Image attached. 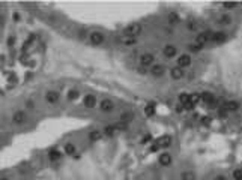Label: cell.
<instances>
[{
	"mask_svg": "<svg viewBox=\"0 0 242 180\" xmlns=\"http://www.w3.org/2000/svg\"><path fill=\"white\" fill-rule=\"evenodd\" d=\"M18 18H20V15H18V14H14V20H15V21H18Z\"/></svg>",
	"mask_w": 242,
	"mask_h": 180,
	"instance_id": "cell-40",
	"label": "cell"
},
{
	"mask_svg": "<svg viewBox=\"0 0 242 180\" xmlns=\"http://www.w3.org/2000/svg\"><path fill=\"white\" fill-rule=\"evenodd\" d=\"M179 68H188L191 65V57L188 54H182L181 57H179Z\"/></svg>",
	"mask_w": 242,
	"mask_h": 180,
	"instance_id": "cell-7",
	"label": "cell"
},
{
	"mask_svg": "<svg viewBox=\"0 0 242 180\" xmlns=\"http://www.w3.org/2000/svg\"><path fill=\"white\" fill-rule=\"evenodd\" d=\"M123 33L126 35L128 38H135V36H138V35L141 33V26L138 23H132V24H130V26L125 29Z\"/></svg>",
	"mask_w": 242,
	"mask_h": 180,
	"instance_id": "cell-1",
	"label": "cell"
},
{
	"mask_svg": "<svg viewBox=\"0 0 242 180\" xmlns=\"http://www.w3.org/2000/svg\"><path fill=\"white\" fill-rule=\"evenodd\" d=\"M65 152L68 155H74L75 153V146H74L72 143H66V144H65Z\"/></svg>",
	"mask_w": 242,
	"mask_h": 180,
	"instance_id": "cell-21",
	"label": "cell"
},
{
	"mask_svg": "<svg viewBox=\"0 0 242 180\" xmlns=\"http://www.w3.org/2000/svg\"><path fill=\"white\" fill-rule=\"evenodd\" d=\"M150 140H152V135H146V137L143 138V141H141V143H147V141H150Z\"/></svg>",
	"mask_w": 242,
	"mask_h": 180,
	"instance_id": "cell-37",
	"label": "cell"
},
{
	"mask_svg": "<svg viewBox=\"0 0 242 180\" xmlns=\"http://www.w3.org/2000/svg\"><path fill=\"white\" fill-rule=\"evenodd\" d=\"M119 131H121V128H119L117 125H108V126H105V129H104V134L108 135V137H113V135H116Z\"/></svg>",
	"mask_w": 242,
	"mask_h": 180,
	"instance_id": "cell-6",
	"label": "cell"
},
{
	"mask_svg": "<svg viewBox=\"0 0 242 180\" xmlns=\"http://www.w3.org/2000/svg\"><path fill=\"white\" fill-rule=\"evenodd\" d=\"M27 108H33L35 107V104H33V101H27Z\"/></svg>",
	"mask_w": 242,
	"mask_h": 180,
	"instance_id": "cell-38",
	"label": "cell"
},
{
	"mask_svg": "<svg viewBox=\"0 0 242 180\" xmlns=\"http://www.w3.org/2000/svg\"><path fill=\"white\" fill-rule=\"evenodd\" d=\"M170 144H172V137L170 135H164V137H161L156 141V146L158 147H168Z\"/></svg>",
	"mask_w": 242,
	"mask_h": 180,
	"instance_id": "cell-8",
	"label": "cell"
},
{
	"mask_svg": "<svg viewBox=\"0 0 242 180\" xmlns=\"http://www.w3.org/2000/svg\"><path fill=\"white\" fill-rule=\"evenodd\" d=\"M165 68L163 65H155V66H152V74L155 75V77H161L163 74H164Z\"/></svg>",
	"mask_w": 242,
	"mask_h": 180,
	"instance_id": "cell-17",
	"label": "cell"
},
{
	"mask_svg": "<svg viewBox=\"0 0 242 180\" xmlns=\"http://www.w3.org/2000/svg\"><path fill=\"white\" fill-rule=\"evenodd\" d=\"M224 108L227 110V111H236L238 108H239V104L236 102V101H229V102L224 104Z\"/></svg>",
	"mask_w": 242,
	"mask_h": 180,
	"instance_id": "cell-14",
	"label": "cell"
},
{
	"mask_svg": "<svg viewBox=\"0 0 242 180\" xmlns=\"http://www.w3.org/2000/svg\"><path fill=\"white\" fill-rule=\"evenodd\" d=\"M227 114H229V111L225 110L224 107H221V108L218 110V116H220V117H223V119H224V117H227Z\"/></svg>",
	"mask_w": 242,
	"mask_h": 180,
	"instance_id": "cell-27",
	"label": "cell"
},
{
	"mask_svg": "<svg viewBox=\"0 0 242 180\" xmlns=\"http://www.w3.org/2000/svg\"><path fill=\"white\" fill-rule=\"evenodd\" d=\"M168 21H170L172 24H174V23H178V21H179V17H178L176 14H170V15H168Z\"/></svg>",
	"mask_w": 242,
	"mask_h": 180,
	"instance_id": "cell-29",
	"label": "cell"
},
{
	"mask_svg": "<svg viewBox=\"0 0 242 180\" xmlns=\"http://www.w3.org/2000/svg\"><path fill=\"white\" fill-rule=\"evenodd\" d=\"M134 44H135V38H130V39H126L125 45H134Z\"/></svg>",
	"mask_w": 242,
	"mask_h": 180,
	"instance_id": "cell-36",
	"label": "cell"
},
{
	"mask_svg": "<svg viewBox=\"0 0 242 180\" xmlns=\"http://www.w3.org/2000/svg\"><path fill=\"white\" fill-rule=\"evenodd\" d=\"M230 21H232V18L229 17V15H223V17H221V21H220V23H221V24H229Z\"/></svg>",
	"mask_w": 242,
	"mask_h": 180,
	"instance_id": "cell-32",
	"label": "cell"
},
{
	"mask_svg": "<svg viewBox=\"0 0 242 180\" xmlns=\"http://www.w3.org/2000/svg\"><path fill=\"white\" fill-rule=\"evenodd\" d=\"M45 99H47V102L50 104H56L57 101H59V93L57 92H48V93L45 95Z\"/></svg>",
	"mask_w": 242,
	"mask_h": 180,
	"instance_id": "cell-11",
	"label": "cell"
},
{
	"mask_svg": "<svg viewBox=\"0 0 242 180\" xmlns=\"http://www.w3.org/2000/svg\"><path fill=\"white\" fill-rule=\"evenodd\" d=\"M99 108L105 113H110L113 110V102L112 101H108V99H104L102 102L99 104Z\"/></svg>",
	"mask_w": 242,
	"mask_h": 180,
	"instance_id": "cell-12",
	"label": "cell"
},
{
	"mask_svg": "<svg viewBox=\"0 0 242 180\" xmlns=\"http://www.w3.org/2000/svg\"><path fill=\"white\" fill-rule=\"evenodd\" d=\"M179 102H181L182 105H185L187 102H190V95H187V93L179 95Z\"/></svg>",
	"mask_w": 242,
	"mask_h": 180,
	"instance_id": "cell-23",
	"label": "cell"
},
{
	"mask_svg": "<svg viewBox=\"0 0 242 180\" xmlns=\"http://www.w3.org/2000/svg\"><path fill=\"white\" fill-rule=\"evenodd\" d=\"M212 41L216 44H221L225 41V35L223 32H215V33L212 35Z\"/></svg>",
	"mask_w": 242,
	"mask_h": 180,
	"instance_id": "cell-16",
	"label": "cell"
},
{
	"mask_svg": "<svg viewBox=\"0 0 242 180\" xmlns=\"http://www.w3.org/2000/svg\"><path fill=\"white\" fill-rule=\"evenodd\" d=\"M2 20H3V18H2V17H0V24H2Z\"/></svg>",
	"mask_w": 242,
	"mask_h": 180,
	"instance_id": "cell-42",
	"label": "cell"
},
{
	"mask_svg": "<svg viewBox=\"0 0 242 180\" xmlns=\"http://www.w3.org/2000/svg\"><path fill=\"white\" fill-rule=\"evenodd\" d=\"M140 63H141L143 68H145V66H149V65H152V63H154V54H150V53H145V54L140 57Z\"/></svg>",
	"mask_w": 242,
	"mask_h": 180,
	"instance_id": "cell-3",
	"label": "cell"
},
{
	"mask_svg": "<svg viewBox=\"0 0 242 180\" xmlns=\"http://www.w3.org/2000/svg\"><path fill=\"white\" fill-rule=\"evenodd\" d=\"M158 149H159V147H158V146L155 144V146H152V147H150V152H156Z\"/></svg>",
	"mask_w": 242,
	"mask_h": 180,
	"instance_id": "cell-39",
	"label": "cell"
},
{
	"mask_svg": "<svg viewBox=\"0 0 242 180\" xmlns=\"http://www.w3.org/2000/svg\"><path fill=\"white\" fill-rule=\"evenodd\" d=\"M159 164L161 165H164V167H168L170 164H172V156L168 153H163L159 156Z\"/></svg>",
	"mask_w": 242,
	"mask_h": 180,
	"instance_id": "cell-13",
	"label": "cell"
},
{
	"mask_svg": "<svg viewBox=\"0 0 242 180\" xmlns=\"http://www.w3.org/2000/svg\"><path fill=\"white\" fill-rule=\"evenodd\" d=\"M190 50L191 51H200V50H202V45H200V44H192V45H190Z\"/></svg>",
	"mask_w": 242,
	"mask_h": 180,
	"instance_id": "cell-31",
	"label": "cell"
},
{
	"mask_svg": "<svg viewBox=\"0 0 242 180\" xmlns=\"http://www.w3.org/2000/svg\"><path fill=\"white\" fill-rule=\"evenodd\" d=\"M48 156H50V159H51V161H57V159L62 156V153L59 152V150H51Z\"/></svg>",
	"mask_w": 242,
	"mask_h": 180,
	"instance_id": "cell-22",
	"label": "cell"
},
{
	"mask_svg": "<svg viewBox=\"0 0 242 180\" xmlns=\"http://www.w3.org/2000/svg\"><path fill=\"white\" fill-rule=\"evenodd\" d=\"M182 180H194V174L192 173H183L182 174Z\"/></svg>",
	"mask_w": 242,
	"mask_h": 180,
	"instance_id": "cell-28",
	"label": "cell"
},
{
	"mask_svg": "<svg viewBox=\"0 0 242 180\" xmlns=\"http://www.w3.org/2000/svg\"><path fill=\"white\" fill-rule=\"evenodd\" d=\"M215 180H225V179H224V177H223V176H221V177H216Z\"/></svg>",
	"mask_w": 242,
	"mask_h": 180,
	"instance_id": "cell-41",
	"label": "cell"
},
{
	"mask_svg": "<svg viewBox=\"0 0 242 180\" xmlns=\"http://www.w3.org/2000/svg\"><path fill=\"white\" fill-rule=\"evenodd\" d=\"M211 122H212V119H211L209 116H206V117H203V119H202V123H203L205 126H209V125H211Z\"/></svg>",
	"mask_w": 242,
	"mask_h": 180,
	"instance_id": "cell-33",
	"label": "cell"
},
{
	"mask_svg": "<svg viewBox=\"0 0 242 180\" xmlns=\"http://www.w3.org/2000/svg\"><path fill=\"white\" fill-rule=\"evenodd\" d=\"M212 32L211 30H207V32H203V33H200L199 36H197V44H200L202 47L205 45V44H207L211 39H212Z\"/></svg>",
	"mask_w": 242,
	"mask_h": 180,
	"instance_id": "cell-2",
	"label": "cell"
},
{
	"mask_svg": "<svg viewBox=\"0 0 242 180\" xmlns=\"http://www.w3.org/2000/svg\"><path fill=\"white\" fill-rule=\"evenodd\" d=\"M12 122L17 123V125H21L26 122V113L24 111H17L14 116H12Z\"/></svg>",
	"mask_w": 242,
	"mask_h": 180,
	"instance_id": "cell-5",
	"label": "cell"
},
{
	"mask_svg": "<svg viewBox=\"0 0 242 180\" xmlns=\"http://www.w3.org/2000/svg\"><path fill=\"white\" fill-rule=\"evenodd\" d=\"M90 42L93 44V45H99V44L104 42V35L101 32H93V33L90 35Z\"/></svg>",
	"mask_w": 242,
	"mask_h": 180,
	"instance_id": "cell-4",
	"label": "cell"
},
{
	"mask_svg": "<svg viewBox=\"0 0 242 180\" xmlns=\"http://www.w3.org/2000/svg\"><path fill=\"white\" fill-rule=\"evenodd\" d=\"M77 98H78L77 90H71V92L68 93V99H71V101H72V99H77Z\"/></svg>",
	"mask_w": 242,
	"mask_h": 180,
	"instance_id": "cell-30",
	"label": "cell"
},
{
	"mask_svg": "<svg viewBox=\"0 0 242 180\" xmlns=\"http://www.w3.org/2000/svg\"><path fill=\"white\" fill-rule=\"evenodd\" d=\"M200 96H202V101H203L205 104H207V105L215 101V99H214V96H212V93H209V92H205V93L200 95Z\"/></svg>",
	"mask_w": 242,
	"mask_h": 180,
	"instance_id": "cell-19",
	"label": "cell"
},
{
	"mask_svg": "<svg viewBox=\"0 0 242 180\" xmlns=\"http://www.w3.org/2000/svg\"><path fill=\"white\" fill-rule=\"evenodd\" d=\"M101 137H102V132H99V131H92L89 134V138L92 141H98V140H101Z\"/></svg>",
	"mask_w": 242,
	"mask_h": 180,
	"instance_id": "cell-20",
	"label": "cell"
},
{
	"mask_svg": "<svg viewBox=\"0 0 242 180\" xmlns=\"http://www.w3.org/2000/svg\"><path fill=\"white\" fill-rule=\"evenodd\" d=\"M224 6L227 9H232V8H235V6H236V3H235V2H224Z\"/></svg>",
	"mask_w": 242,
	"mask_h": 180,
	"instance_id": "cell-34",
	"label": "cell"
},
{
	"mask_svg": "<svg viewBox=\"0 0 242 180\" xmlns=\"http://www.w3.org/2000/svg\"><path fill=\"white\" fill-rule=\"evenodd\" d=\"M2 180H8V179H2Z\"/></svg>",
	"mask_w": 242,
	"mask_h": 180,
	"instance_id": "cell-43",
	"label": "cell"
},
{
	"mask_svg": "<svg viewBox=\"0 0 242 180\" xmlns=\"http://www.w3.org/2000/svg\"><path fill=\"white\" fill-rule=\"evenodd\" d=\"M194 107H196V105H194L192 102H187L185 105H183V110H192Z\"/></svg>",
	"mask_w": 242,
	"mask_h": 180,
	"instance_id": "cell-35",
	"label": "cell"
},
{
	"mask_svg": "<svg viewBox=\"0 0 242 180\" xmlns=\"http://www.w3.org/2000/svg\"><path fill=\"white\" fill-rule=\"evenodd\" d=\"M200 99H202V96H200V93H192V95L190 96V102H192L194 105H196V104L199 102Z\"/></svg>",
	"mask_w": 242,
	"mask_h": 180,
	"instance_id": "cell-24",
	"label": "cell"
},
{
	"mask_svg": "<svg viewBox=\"0 0 242 180\" xmlns=\"http://www.w3.org/2000/svg\"><path fill=\"white\" fill-rule=\"evenodd\" d=\"M170 75H172L173 80H181V78L183 77V71H182V68L176 66V68H173L172 71H170Z\"/></svg>",
	"mask_w": 242,
	"mask_h": 180,
	"instance_id": "cell-10",
	"label": "cell"
},
{
	"mask_svg": "<svg viewBox=\"0 0 242 180\" xmlns=\"http://www.w3.org/2000/svg\"><path fill=\"white\" fill-rule=\"evenodd\" d=\"M96 104L98 102H96V98L93 95H86L84 96V105H86L87 108H93Z\"/></svg>",
	"mask_w": 242,
	"mask_h": 180,
	"instance_id": "cell-9",
	"label": "cell"
},
{
	"mask_svg": "<svg viewBox=\"0 0 242 180\" xmlns=\"http://www.w3.org/2000/svg\"><path fill=\"white\" fill-rule=\"evenodd\" d=\"M145 114L149 116V117H152V116L155 114V104H154V102L147 104L146 107H145Z\"/></svg>",
	"mask_w": 242,
	"mask_h": 180,
	"instance_id": "cell-18",
	"label": "cell"
},
{
	"mask_svg": "<svg viewBox=\"0 0 242 180\" xmlns=\"http://www.w3.org/2000/svg\"><path fill=\"white\" fill-rule=\"evenodd\" d=\"M233 179L235 180H242V170H235L233 171Z\"/></svg>",
	"mask_w": 242,
	"mask_h": 180,
	"instance_id": "cell-26",
	"label": "cell"
},
{
	"mask_svg": "<svg viewBox=\"0 0 242 180\" xmlns=\"http://www.w3.org/2000/svg\"><path fill=\"white\" fill-rule=\"evenodd\" d=\"M164 56L165 57H168V59H172L176 56V48L173 47V45H167L164 48Z\"/></svg>",
	"mask_w": 242,
	"mask_h": 180,
	"instance_id": "cell-15",
	"label": "cell"
},
{
	"mask_svg": "<svg viewBox=\"0 0 242 180\" xmlns=\"http://www.w3.org/2000/svg\"><path fill=\"white\" fill-rule=\"evenodd\" d=\"M121 120L123 122V123H126V122H131V120H132V114H131V113H125V114H122Z\"/></svg>",
	"mask_w": 242,
	"mask_h": 180,
	"instance_id": "cell-25",
	"label": "cell"
}]
</instances>
